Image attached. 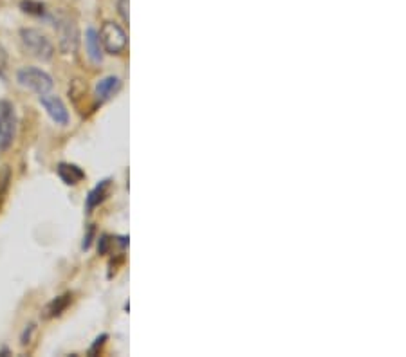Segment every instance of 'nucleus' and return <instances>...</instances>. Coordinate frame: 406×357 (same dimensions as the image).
Returning a JSON list of instances; mask_svg holds the SVG:
<instances>
[{
  "mask_svg": "<svg viewBox=\"0 0 406 357\" xmlns=\"http://www.w3.org/2000/svg\"><path fill=\"white\" fill-rule=\"evenodd\" d=\"M100 242H102V246H100V253H103V255H105V253H106V247H109V238L103 237Z\"/></svg>",
  "mask_w": 406,
  "mask_h": 357,
  "instance_id": "a211bd4d",
  "label": "nucleus"
},
{
  "mask_svg": "<svg viewBox=\"0 0 406 357\" xmlns=\"http://www.w3.org/2000/svg\"><path fill=\"white\" fill-rule=\"evenodd\" d=\"M98 34H100L102 47L109 54H120L126 47V42H128L125 30L120 24H114V22H105L102 31Z\"/></svg>",
  "mask_w": 406,
  "mask_h": 357,
  "instance_id": "20e7f679",
  "label": "nucleus"
},
{
  "mask_svg": "<svg viewBox=\"0 0 406 357\" xmlns=\"http://www.w3.org/2000/svg\"><path fill=\"white\" fill-rule=\"evenodd\" d=\"M20 38H22L24 47L30 51V54L34 58L42 60V62H49L54 56L53 42L42 31L27 27V30L20 31Z\"/></svg>",
  "mask_w": 406,
  "mask_h": 357,
  "instance_id": "f03ea898",
  "label": "nucleus"
},
{
  "mask_svg": "<svg viewBox=\"0 0 406 357\" xmlns=\"http://www.w3.org/2000/svg\"><path fill=\"white\" fill-rule=\"evenodd\" d=\"M92 233H94V229H89V235H87V238H85V242H83V249H89V247H91V238H92Z\"/></svg>",
  "mask_w": 406,
  "mask_h": 357,
  "instance_id": "f3484780",
  "label": "nucleus"
},
{
  "mask_svg": "<svg viewBox=\"0 0 406 357\" xmlns=\"http://www.w3.org/2000/svg\"><path fill=\"white\" fill-rule=\"evenodd\" d=\"M121 89V82L120 78L116 76H109L105 80L96 85V102L98 103H105L106 100H111L114 94Z\"/></svg>",
  "mask_w": 406,
  "mask_h": 357,
  "instance_id": "0eeeda50",
  "label": "nucleus"
},
{
  "mask_svg": "<svg viewBox=\"0 0 406 357\" xmlns=\"http://www.w3.org/2000/svg\"><path fill=\"white\" fill-rule=\"evenodd\" d=\"M85 47H87V54L89 58L92 60V63H102L103 51L98 31L87 30V33H85Z\"/></svg>",
  "mask_w": 406,
  "mask_h": 357,
  "instance_id": "6e6552de",
  "label": "nucleus"
},
{
  "mask_svg": "<svg viewBox=\"0 0 406 357\" xmlns=\"http://www.w3.org/2000/svg\"><path fill=\"white\" fill-rule=\"evenodd\" d=\"M15 108L10 102H0V152L10 148L13 139H15Z\"/></svg>",
  "mask_w": 406,
  "mask_h": 357,
  "instance_id": "39448f33",
  "label": "nucleus"
},
{
  "mask_svg": "<svg viewBox=\"0 0 406 357\" xmlns=\"http://www.w3.org/2000/svg\"><path fill=\"white\" fill-rule=\"evenodd\" d=\"M58 175L60 178H62L63 183L67 184V186H74V184H78L80 181H83L85 178V174H83L82 170L78 168L76 164H67V163H62L58 164Z\"/></svg>",
  "mask_w": 406,
  "mask_h": 357,
  "instance_id": "1a4fd4ad",
  "label": "nucleus"
},
{
  "mask_svg": "<svg viewBox=\"0 0 406 357\" xmlns=\"http://www.w3.org/2000/svg\"><path fill=\"white\" fill-rule=\"evenodd\" d=\"M24 13H30L34 16H44L45 15V5L42 2H36V0H22L20 4Z\"/></svg>",
  "mask_w": 406,
  "mask_h": 357,
  "instance_id": "f8f14e48",
  "label": "nucleus"
},
{
  "mask_svg": "<svg viewBox=\"0 0 406 357\" xmlns=\"http://www.w3.org/2000/svg\"><path fill=\"white\" fill-rule=\"evenodd\" d=\"M33 330H34V325H30V328H25L24 334H22V339H20V341H22V345H27V343H30L31 332H33Z\"/></svg>",
  "mask_w": 406,
  "mask_h": 357,
  "instance_id": "dca6fc26",
  "label": "nucleus"
},
{
  "mask_svg": "<svg viewBox=\"0 0 406 357\" xmlns=\"http://www.w3.org/2000/svg\"><path fill=\"white\" fill-rule=\"evenodd\" d=\"M109 192H111V181L106 178V181H103V183L98 184L96 188L92 189L91 194H89V197H87L89 211H91L92 208H96L98 204H102L103 200L106 198V195H109Z\"/></svg>",
  "mask_w": 406,
  "mask_h": 357,
  "instance_id": "9d476101",
  "label": "nucleus"
},
{
  "mask_svg": "<svg viewBox=\"0 0 406 357\" xmlns=\"http://www.w3.org/2000/svg\"><path fill=\"white\" fill-rule=\"evenodd\" d=\"M106 341V334H103V336H100V338H96V341H94V345L91 347V350H89V356H96L98 350L103 347V343Z\"/></svg>",
  "mask_w": 406,
  "mask_h": 357,
  "instance_id": "ddd939ff",
  "label": "nucleus"
},
{
  "mask_svg": "<svg viewBox=\"0 0 406 357\" xmlns=\"http://www.w3.org/2000/svg\"><path fill=\"white\" fill-rule=\"evenodd\" d=\"M120 13L128 22V0H120Z\"/></svg>",
  "mask_w": 406,
  "mask_h": 357,
  "instance_id": "2eb2a0df",
  "label": "nucleus"
},
{
  "mask_svg": "<svg viewBox=\"0 0 406 357\" xmlns=\"http://www.w3.org/2000/svg\"><path fill=\"white\" fill-rule=\"evenodd\" d=\"M71 299H73V296L71 295H63V296H58V298H54L53 301L47 303V307H45L44 310L45 318H56V316H60L63 310L67 309L69 303H71Z\"/></svg>",
  "mask_w": 406,
  "mask_h": 357,
  "instance_id": "9b49d317",
  "label": "nucleus"
},
{
  "mask_svg": "<svg viewBox=\"0 0 406 357\" xmlns=\"http://www.w3.org/2000/svg\"><path fill=\"white\" fill-rule=\"evenodd\" d=\"M54 30L58 36V47L63 54H73L78 51L80 45V30L74 19H71L65 13H60L54 19Z\"/></svg>",
  "mask_w": 406,
  "mask_h": 357,
  "instance_id": "f257e3e1",
  "label": "nucleus"
},
{
  "mask_svg": "<svg viewBox=\"0 0 406 357\" xmlns=\"http://www.w3.org/2000/svg\"><path fill=\"white\" fill-rule=\"evenodd\" d=\"M5 67H8V53H5L4 45L0 44V74H4Z\"/></svg>",
  "mask_w": 406,
  "mask_h": 357,
  "instance_id": "4468645a",
  "label": "nucleus"
},
{
  "mask_svg": "<svg viewBox=\"0 0 406 357\" xmlns=\"http://www.w3.org/2000/svg\"><path fill=\"white\" fill-rule=\"evenodd\" d=\"M40 105L47 111L49 117H51L56 125H67L69 112L58 96H51L49 92L47 94H42V96H40Z\"/></svg>",
  "mask_w": 406,
  "mask_h": 357,
  "instance_id": "423d86ee",
  "label": "nucleus"
},
{
  "mask_svg": "<svg viewBox=\"0 0 406 357\" xmlns=\"http://www.w3.org/2000/svg\"><path fill=\"white\" fill-rule=\"evenodd\" d=\"M16 80H19V83L22 87L31 89V91H34L36 94H40V96L51 92V89H53L54 85L53 78L36 67L20 69L19 74H16Z\"/></svg>",
  "mask_w": 406,
  "mask_h": 357,
  "instance_id": "7ed1b4c3",
  "label": "nucleus"
}]
</instances>
